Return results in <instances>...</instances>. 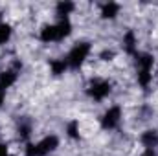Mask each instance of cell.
Segmentation results:
<instances>
[{"label":"cell","mask_w":158,"mask_h":156,"mask_svg":"<svg viewBox=\"0 0 158 156\" xmlns=\"http://www.w3.org/2000/svg\"><path fill=\"white\" fill-rule=\"evenodd\" d=\"M9 145L7 143H4V142H0V156H9Z\"/></svg>","instance_id":"obj_16"},{"label":"cell","mask_w":158,"mask_h":156,"mask_svg":"<svg viewBox=\"0 0 158 156\" xmlns=\"http://www.w3.org/2000/svg\"><path fill=\"white\" fill-rule=\"evenodd\" d=\"M48 66H50V74H52V76H55V77H59V76H63V74H66V72L70 70V68H68V63H66V59H64V57L50 59Z\"/></svg>","instance_id":"obj_13"},{"label":"cell","mask_w":158,"mask_h":156,"mask_svg":"<svg viewBox=\"0 0 158 156\" xmlns=\"http://www.w3.org/2000/svg\"><path fill=\"white\" fill-rule=\"evenodd\" d=\"M119 13H121V4H118V2H105V4H101L99 17L103 20H114V18H118Z\"/></svg>","instance_id":"obj_9"},{"label":"cell","mask_w":158,"mask_h":156,"mask_svg":"<svg viewBox=\"0 0 158 156\" xmlns=\"http://www.w3.org/2000/svg\"><path fill=\"white\" fill-rule=\"evenodd\" d=\"M19 81V70L15 68H4L0 72V92H7L11 86H15Z\"/></svg>","instance_id":"obj_7"},{"label":"cell","mask_w":158,"mask_h":156,"mask_svg":"<svg viewBox=\"0 0 158 156\" xmlns=\"http://www.w3.org/2000/svg\"><path fill=\"white\" fill-rule=\"evenodd\" d=\"M6 103V94L4 92H0V109H2V105Z\"/></svg>","instance_id":"obj_18"},{"label":"cell","mask_w":158,"mask_h":156,"mask_svg":"<svg viewBox=\"0 0 158 156\" xmlns=\"http://www.w3.org/2000/svg\"><path fill=\"white\" fill-rule=\"evenodd\" d=\"M121 48L131 57H134L138 53V35H136L134 30H129V31L123 33V37H121Z\"/></svg>","instance_id":"obj_6"},{"label":"cell","mask_w":158,"mask_h":156,"mask_svg":"<svg viewBox=\"0 0 158 156\" xmlns=\"http://www.w3.org/2000/svg\"><path fill=\"white\" fill-rule=\"evenodd\" d=\"M66 136L70 140H79L81 138V127H79V119H70L66 123Z\"/></svg>","instance_id":"obj_15"},{"label":"cell","mask_w":158,"mask_h":156,"mask_svg":"<svg viewBox=\"0 0 158 156\" xmlns=\"http://www.w3.org/2000/svg\"><path fill=\"white\" fill-rule=\"evenodd\" d=\"M61 145V140L57 134H46L37 142H30L24 147V156H50L55 153Z\"/></svg>","instance_id":"obj_2"},{"label":"cell","mask_w":158,"mask_h":156,"mask_svg":"<svg viewBox=\"0 0 158 156\" xmlns=\"http://www.w3.org/2000/svg\"><path fill=\"white\" fill-rule=\"evenodd\" d=\"M134 66H136V83L142 88H149L153 83V66H155V55L149 51H138L134 55Z\"/></svg>","instance_id":"obj_1"},{"label":"cell","mask_w":158,"mask_h":156,"mask_svg":"<svg viewBox=\"0 0 158 156\" xmlns=\"http://www.w3.org/2000/svg\"><path fill=\"white\" fill-rule=\"evenodd\" d=\"M90 53H92V44H90L88 40H79V42H76V44L70 48V51L66 53V57H64L66 63H68V68H70V70H79V68H83L85 63L88 61Z\"/></svg>","instance_id":"obj_3"},{"label":"cell","mask_w":158,"mask_h":156,"mask_svg":"<svg viewBox=\"0 0 158 156\" xmlns=\"http://www.w3.org/2000/svg\"><path fill=\"white\" fill-rule=\"evenodd\" d=\"M140 156H156V153H155L153 149H143V153Z\"/></svg>","instance_id":"obj_17"},{"label":"cell","mask_w":158,"mask_h":156,"mask_svg":"<svg viewBox=\"0 0 158 156\" xmlns=\"http://www.w3.org/2000/svg\"><path fill=\"white\" fill-rule=\"evenodd\" d=\"M76 4L74 2H68V0H61L55 4V15L57 18H70V15L76 11Z\"/></svg>","instance_id":"obj_12"},{"label":"cell","mask_w":158,"mask_h":156,"mask_svg":"<svg viewBox=\"0 0 158 156\" xmlns=\"http://www.w3.org/2000/svg\"><path fill=\"white\" fill-rule=\"evenodd\" d=\"M121 119H123V109L119 105H110L99 117V125L103 130H116L119 125H121Z\"/></svg>","instance_id":"obj_5"},{"label":"cell","mask_w":158,"mask_h":156,"mask_svg":"<svg viewBox=\"0 0 158 156\" xmlns=\"http://www.w3.org/2000/svg\"><path fill=\"white\" fill-rule=\"evenodd\" d=\"M140 143L143 149H156L158 147V132L155 129H145L142 134H140Z\"/></svg>","instance_id":"obj_11"},{"label":"cell","mask_w":158,"mask_h":156,"mask_svg":"<svg viewBox=\"0 0 158 156\" xmlns=\"http://www.w3.org/2000/svg\"><path fill=\"white\" fill-rule=\"evenodd\" d=\"M39 40L42 44H53V42H57V28H55V22H46L40 28Z\"/></svg>","instance_id":"obj_8"},{"label":"cell","mask_w":158,"mask_h":156,"mask_svg":"<svg viewBox=\"0 0 158 156\" xmlns=\"http://www.w3.org/2000/svg\"><path fill=\"white\" fill-rule=\"evenodd\" d=\"M112 94V83L109 79L103 77H94L90 79L88 86H86V96L96 101V103H103L109 96Z\"/></svg>","instance_id":"obj_4"},{"label":"cell","mask_w":158,"mask_h":156,"mask_svg":"<svg viewBox=\"0 0 158 156\" xmlns=\"http://www.w3.org/2000/svg\"><path fill=\"white\" fill-rule=\"evenodd\" d=\"M55 28H57V42L68 39L72 35V31H74V24H72L70 18H57Z\"/></svg>","instance_id":"obj_10"},{"label":"cell","mask_w":158,"mask_h":156,"mask_svg":"<svg viewBox=\"0 0 158 156\" xmlns=\"http://www.w3.org/2000/svg\"><path fill=\"white\" fill-rule=\"evenodd\" d=\"M9 156H11V154H9Z\"/></svg>","instance_id":"obj_19"},{"label":"cell","mask_w":158,"mask_h":156,"mask_svg":"<svg viewBox=\"0 0 158 156\" xmlns=\"http://www.w3.org/2000/svg\"><path fill=\"white\" fill-rule=\"evenodd\" d=\"M13 37V26L6 20H0V48L6 46Z\"/></svg>","instance_id":"obj_14"}]
</instances>
